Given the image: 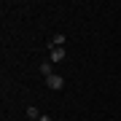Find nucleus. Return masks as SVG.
Segmentation results:
<instances>
[{
	"mask_svg": "<svg viewBox=\"0 0 121 121\" xmlns=\"http://www.w3.org/2000/svg\"><path fill=\"white\" fill-rule=\"evenodd\" d=\"M65 56H67L65 48H51V51H48V62H62Z\"/></svg>",
	"mask_w": 121,
	"mask_h": 121,
	"instance_id": "nucleus-2",
	"label": "nucleus"
},
{
	"mask_svg": "<svg viewBox=\"0 0 121 121\" xmlns=\"http://www.w3.org/2000/svg\"><path fill=\"white\" fill-rule=\"evenodd\" d=\"M40 121H51V116H40Z\"/></svg>",
	"mask_w": 121,
	"mask_h": 121,
	"instance_id": "nucleus-6",
	"label": "nucleus"
},
{
	"mask_svg": "<svg viewBox=\"0 0 121 121\" xmlns=\"http://www.w3.org/2000/svg\"><path fill=\"white\" fill-rule=\"evenodd\" d=\"M27 121H40V113H38V108H35V105H30V108H27Z\"/></svg>",
	"mask_w": 121,
	"mask_h": 121,
	"instance_id": "nucleus-4",
	"label": "nucleus"
},
{
	"mask_svg": "<svg viewBox=\"0 0 121 121\" xmlns=\"http://www.w3.org/2000/svg\"><path fill=\"white\" fill-rule=\"evenodd\" d=\"M40 73H43V78L51 75V73H54V70H51V62H43V65H40Z\"/></svg>",
	"mask_w": 121,
	"mask_h": 121,
	"instance_id": "nucleus-5",
	"label": "nucleus"
},
{
	"mask_svg": "<svg viewBox=\"0 0 121 121\" xmlns=\"http://www.w3.org/2000/svg\"><path fill=\"white\" fill-rule=\"evenodd\" d=\"M46 86L54 89V91H59L62 86H65V78H62L59 73H51V75H46Z\"/></svg>",
	"mask_w": 121,
	"mask_h": 121,
	"instance_id": "nucleus-1",
	"label": "nucleus"
},
{
	"mask_svg": "<svg viewBox=\"0 0 121 121\" xmlns=\"http://www.w3.org/2000/svg\"><path fill=\"white\" fill-rule=\"evenodd\" d=\"M62 43H65V35L62 32H56L51 40H48V51H51V48H62Z\"/></svg>",
	"mask_w": 121,
	"mask_h": 121,
	"instance_id": "nucleus-3",
	"label": "nucleus"
}]
</instances>
